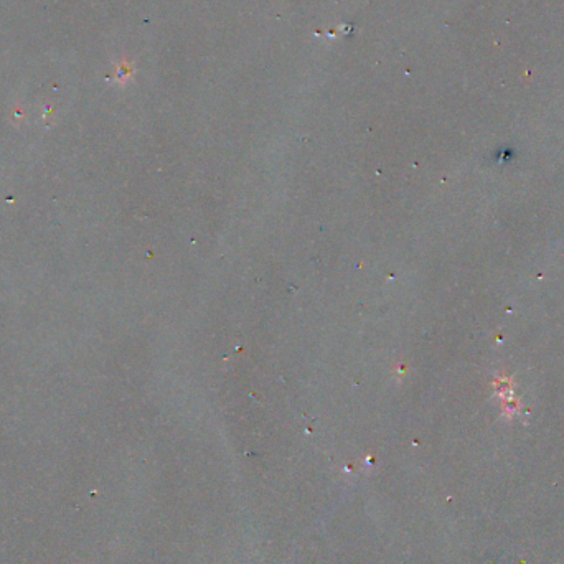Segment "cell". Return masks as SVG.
Returning <instances> with one entry per match:
<instances>
[{"label":"cell","mask_w":564,"mask_h":564,"mask_svg":"<svg viewBox=\"0 0 564 564\" xmlns=\"http://www.w3.org/2000/svg\"><path fill=\"white\" fill-rule=\"evenodd\" d=\"M134 74V68H132L131 63L121 61L118 66H116V81L119 84H126Z\"/></svg>","instance_id":"1"}]
</instances>
